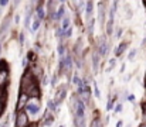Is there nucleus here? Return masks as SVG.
I'll use <instances>...</instances> for the list:
<instances>
[{
    "label": "nucleus",
    "mask_w": 146,
    "mask_h": 127,
    "mask_svg": "<svg viewBox=\"0 0 146 127\" xmlns=\"http://www.w3.org/2000/svg\"><path fill=\"white\" fill-rule=\"evenodd\" d=\"M37 84H38V81L34 78V75H33L30 66L26 68V71H24V74H23V76H21V81H20V92H21V93H27L33 86H36Z\"/></svg>",
    "instance_id": "1"
},
{
    "label": "nucleus",
    "mask_w": 146,
    "mask_h": 127,
    "mask_svg": "<svg viewBox=\"0 0 146 127\" xmlns=\"http://www.w3.org/2000/svg\"><path fill=\"white\" fill-rule=\"evenodd\" d=\"M10 82V71L6 61H0V88L6 89Z\"/></svg>",
    "instance_id": "2"
},
{
    "label": "nucleus",
    "mask_w": 146,
    "mask_h": 127,
    "mask_svg": "<svg viewBox=\"0 0 146 127\" xmlns=\"http://www.w3.org/2000/svg\"><path fill=\"white\" fill-rule=\"evenodd\" d=\"M16 127H27L30 126V120H29V114L26 113V110H19L16 112Z\"/></svg>",
    "instance_id": "3"
},
{
    "label": "nucleus",
    "mask_w": 146,
    "mask_h": 127,
    "mask_svg": "<svg viewBox=\"0 0 146 127\" xmlns=\"http://www.w3.org/2000/svg\"><path fill=\"white\" fill-rule=\"evenodd\" d=\"M24 110H26L27 114H31V116L38 114V113H40V102H38V99H33V100H30V102L26 105Z\"/></svg>",
    "instance_id": "4"
},
{
    "label": "nucleus",
    "mask_w": 146,
    "mask_h": 127,
    "mask_svg": "<svg viewBox=\"0 0 146 127\" xmlns=\"http://www.w3.org/2000/svg\"><path fill=\"white\" fill-rule=\"evenodd\" d=\"M30 102V97L26 95V93H19V97H17V105H16V112L19 110H23L26 107V105Z\"/></svg>",
    "instance_id": "5"
},
{
    "label": "nucleus",
    "mask_w": 146,
    "mask_h": 127,
    "mask_svg": "<svg viewBox=\"0 0 146 127\" xmlns=\"http://www.w3.org/2000/svg\"><path fill=\"white\" fill-rule=\"evenodd\" d=\"M65 96H67V85H62V86L57 90V93H55V99H54L55 105L60 106V105L62 103V100L65 99Z\"/></svg>",
    "instance_id": "6"
},
{
    "label": "nucleus",
    "mask_w": 146,
    "mask_h": 127,
    "mask_svg": "<svg viewBox=\"0 0 146 127\" xmlns=\"http://www.w3.org/2000/svg\"><path fill=\"white\" fill-rule=\"evenodd\" d=\"M108 49H109V45H108V41L105 38H101L99 42H98V47H97V51L99 54V57H105L108 54Z\"/></svg>",
    "instance_id": "7"
},
{
    "label": "nucleus",
    "mask_w": 146,
    "mask_h": 127,
    "mask_svg": "<svg viewBox=\"0 0 146 127\" xmlns=\"http://www.w3.org/2000/svg\"><path fill=\"white\" fill-rule=\"evenodd\" d=\"M6 102H7V92H6V89H1V88H0V117H1V114L4 113Z\"/></svg>",
    "instance_id": "8"
},
{
    "label": "nucleus",
    "mask_w": 146,
    "mask_h": 127,
    "mask_svg": "<svg viewBox=\"0 0 146 127\" xmlns=\"http://www.w3.org/2000/svg\"><path fill=\"white\" fill-rule=\"evenodd\" d=\"M30 69H31V72H33L34 78H36L38 82H40V81H43V78H44V72H43L41 66H38V65H33Z\"/></svg>",
    "instance_id": "9"
},
{
    "label": "nucleus",
    "mask_w": 146,
    "mask_h": 127,
    "mask_svg": "<svg viewBox=\"0 0 146 127\" xmlns=\"http://www.w3.org/2000/svg\"><path fill=\"white\" fill-rule=\"evenodd\" d=\"M128 45H129V42L128 41H122L118 47H116V49H115V57H121L125 51H126V48H128Z\"/></svg>",
    "instance_id": "10"
},
{
    "label": "nucleus",
    "mask_w": 146,
    "mask_h": 127,
    "mask_svg": "<svg viewBox=\"0 0 146 127\" xmlns=\"http://www.w3.org/2000/svg\"><path fill=\"white\" fill-rule=\"evenodd\" d=\"M43 124L44 126H52L54 124V116H52V113L48 112V110H46V114H44V122H43Z\"/></svg>",
    "instance_id": "11"
},
{
    "label": "nucleus",
    "mask_w": 146,
    "mask_h": 127,
    "mask_svg": "<svg viewBox=\"0 0 146 127\" xmlns=\"http://www.w3.org/2000/svg\"><path fill=\"white\" fill-rule=\"evenodd\" d=\"M47 110L51 112V113H57L60 109H58V106L55 105V102H54V99H48L47 100Z\"/></svg>",
    "instance_id": "12"
},
{
    "label": "nucleus",
    "mask_w": 146,
    "mask_h": 127,
    "mask_svg": "<svg viewBox=\"0 0 146 127\" xmlns=\"http://www.w3.org/2000/svg\"><path fill=\"white\" fill-rule=\"evenodd\" d=\"M64 13H65V7H64V6H60V7H58V10L55 11V14H54V18H52V20H57V21H58V20H62V18L65 17V16H64Z\"/></svg>",
    "instance_id": "13"
},
{
    "label": "nucleus",
    "mask_w": 146,
    "mask_h": 127,
    "mask_svg": "<svg viewBox=\"0 0 146 127\" xmlns=\"http://www.w3.org/2000/svg\"><path fill=\"white\" fill-rule=\"evenodd\" d=\"M92 66H94V71L97 72L98 71V66H99V54L98 51H92Z\"/></svg>",
    "instance_id": "14"
},
{
    "label": "nucleus",
    "mask_w": 146,
    "mask_h": 127,
    "mask_svg": "<svg viewBox=\"0 0 146 127\" xmlns=\"http://www.w3.org/2000/svg\"><path fill=\"white\" fill-rule=\"evenodd\" d=\"M36 17H37L38 20H41V21H43V20L46 18V13H44V7H43L41 4L36 7Z\"/></svg>",
    "instance_id": "15"
},
{
    "label": "nucleus",
    "mask_w": 146,
    "mask_h": 127,
    "mask_svg": "<svg viewBox=\"0 0 146 127\" xmlns=\"http://www.w3.org/2000/svg\"><path fill=\"white\" fill-rule=\"evenodd\" d=\"M9 26H10V17H6V18L3 20L1 26H0V34H4V33L7 31Z\"/></svg>",
    "instance_id": "16"
},
{
    "label": "nucleus",
    "mask_w": 146,
    "mask_h": 127,
    "mask_svg": "<svg viewBox=\"0 0 146 127\" xmlns=\"http://www.w3.org/2000/svg\"><path fill=\"white\" fill-rule=\"evenodd\" d=\"M99 21H101V24H102V27H104V21H105V3H99Z\"/></svg>",
    "instance_id": "17"
},
{
    "label": "nucleus",
    "mask_w": 146,
    "mask_h": 127,
    "mask_svg": "<svg viewBox=\"0 0 146 127\" xmlns=\"http://www.w3.org/2000/svg\"><path fill=\"white\" fill-rule=\"evenodd\" d=\"M92 7H94V3H92V1H88V3H87V7H85V13H87V17H88V18H92V17H91V14H92ZM88 18H87V20H88Z\"/></svg>",
    "instance_id": "18"
},
{
    "label": "nucleus",
    "mask_w": 146,
    "mask_h": 127,
    "mask_svg": "<svg viewBox=\"0 0 146 127\" xmlns=\"http://www.w3.org/2000/svg\"><path fill=\"white\" fill-rule=\"evenodd\" d=\"M40 26H41V20H38V18L36 17L34 21H33V24H31V33H36V31L40 28Z\"/></svg>",
    "instance_id": "19"
},
{
    "label": "nucleus",
    "mask_w": 146,
    "mask_h": 127,
    "mask_svg": "<svg viewBox=\"0 0 146 127\" xmlns=\"http://www.w3.org/2000/svg\"><path fill=\"white\" fill-rule=\"evenodd\" d=\"M112 31H113V18H109L108 23H106V34L111 36Z\"/></svg>",
    "instance_id": "20"
},
{
    "label": "nucleus",
    "mask_w": 146,
    "mask_h": 127,
    "mask_svg": "<svg viewBox=\"0 0 146 127\" xmlns=\"http://www.w3.org/2000/svg\"><path fill=\"white\" fill-rule=\"evenodd\" d=\"M70 24H71V18H70L68 16H65V17L62 18V26H61V28L67 30V28H70Z\"/></svg>",
    "instance_id": "21"
},
{
    "label": "nucleus",
    "mask_w": 146,
    "mask_h": 127,
    "mask_svg": "<svg viewBox=\"0 0 146 127\" xmlns=\"http://www.w3.org/2000/svg\"><path fill=\"white\" fill-rule=\"evenodd\" d=\"M115 100H116V96H115V97H111V99H109V102H108V105H106V110H112V109L115 107V106H113Z\"/></svg>",
    "instance_id": "22"
},
{
    "label": "nucleus",
    "mask_w": 146,
    "mask_h": 127,
    "mask_svg": "<svg viewBox=\"0 0 146 127\" xmlns=\"http://www.w3.org/2000/svg\"><path fill=\"white\" fill-rule=\"evenodd\" d=\"M91 127H104V124H102L101 119H94L91 123Z\"/></svg>",
    "instance_id": "23"
},
{
    "label": "nucleus",
    "mask_w": 146,
    "mask_h": 127,
    "mask_svg": "<svg viewBox=\"0 0 146 127\" xmlns=\"http://www.w3.org/2000/svg\"><path fill=\"white\" fill-rule=\"evenodd\" d=\"M136 54H138V49H136V48L131 49V51H129V55H128V59H129V61H132V59L136 57Z\"/></svg>",
    "instance_id": "24"
},
{
    "label": "nucleus",
    "mask_w": 146,
    "mask_h": 127,
    "mask_svg": "<svg viewBox=\"0 0 146 127\" xmlns=\"http://www.w3.org/2000/svg\"><path fill=\"white\" fill-rule=\"evenodd\" d=\"M30 20H31V11H30V13L26 16V18H24V26H26L27 28L30 27Z\"/></svg>",
    "instance_id": "25"
},
{
    "label": "nucleus",
    "mask_w": 146,
    "mask_h": 127,
    "mask_svg": "<svg viewBox=\"0 0 146 127\" xmlns=\"http://www.w3.org/2000/svg\"><path fill=\"white\" fill-rule=\"evenodd\" d=\"M55 37H58V38H62L64 37V28H57V31H55Z\"/></svg>",
    "instance_id": "26"
},
{
    "label": "nucleus",
    "mask_w": 146,
    "mask_h": 127,
    "mask_svg": "<svg viewBox=\"0 0 146 127\" xmlns=\"http://www.w3.org/2000/svg\"><path fill=\"white\" fill-rule=\"evenodd\" d=\"M113 112H115V113H121V112H122V103H118V105L113 107Z\"/></svg>",
    "instance_id": "27"
},
{
    "label": "nucleus",
    "mask_w": 146,
    "mask_h": 127,
    "mask_svg": "<svg viewBox=\"0 0 146 127\" xmlns=\"http://www.w3.org/2000/svg\"><path fill=\"white\" fill-rule=\"evenodd\" d=\"M71 34H72V30H71V27L70 28H67V30H64V37H71Z\"/></svg>",
    "instance_id": "28"
},
{
    "label": "nucleus",
    "mask_w": 146,
    "mask_h": 127,
    "mask_svg": "<svg viewBox=\"0 0 146 127\" xmlns=\"http://www.w3.org/2000/svg\"><path fill=\"white\" fill-rule=\"evenodd\" d=\"M115 62H116V59H115V58H112V59L109 61V66H108V69H106L108 72H109V71H111V69L113 68V65H115Z\"/></svg>",
    "instance_id": "29"
},
{
    "label": "nucleus",
    "mask_w": 146,
    "mask_h": 127,
    "mask_svg": "<svg viewBox=\"0 0 146 127\" xmlns=\"http://www.w3.org/2000/svg\"><path fill=\"white\" fill-rule=\"evenodd\" d=\"M94 92H95V97H101V93H99V89H98V86H97V84L94 82Z\"/></svg>",
    "instance_id": "30"
},
{
    "label": "nucleus",
    "mask_w": 146,
    "mask_h": 127,
    "mask_svg": "<svg viewBox=\"0 0 146 127\" xmlns=\"http://www.w3.org/2000/svg\"><path fill=\"white\" fill-rule=\"evenodd\" d=\"M9 124H10V119H9V116L4 119V122L0 124V127H9Z\"/></svg>",
    "instance_id": "31"
},
{
    "label": "nucleus",
    "mask_w": 146,
    "mask_h": 127,
    "mask_svg": "<svg viewBox=\"0 0 146 127\" xmlns=\"http://www.w3.org/2000/svg\"><path fill=\"white\" fill-rule=\"evenodd\" d=\"M80 81H81V79H80V76H78V75L75 74V76H74V79H72V82H74V84H75V85H78V84H80Z\"/></svg>",
    "instance_id": "32"
},
{
    "label": "nucleus",
    "mask_w": 146,
    "mask_h": 127,
    "mask_svg": "<svg viewBox=\"0 0 146 127\" xmlns=\"http://www.w3.org/2000/svg\"><path fill=\"white\" fill-rule=\"evenodd\" d=\"M9 4V1L7 0H0V7H6Z\"/></svg>",
    "instance_id": "33"
},
{
    "label": "nucleus",
    "mask_w": 146,
    "mask_h": 127,
    "mask_svg": "<svg viewBox=\"0 0 146 127\" xmlns=\"http://www.w3.org/2000/svg\"><path fill=\"white\" fill-rule=\"evenodd\" d=\"M55 84H57V75H54V76H52V79H51V85H52V86H55Z\"/></svg>",
    "instance_id": "34"
},
{
    "label": "nucleus",
    "mask_w": 146,
    "mask_h": 127,
    "mask_svg": "<svg viewBox=\"0 0 146 127\" xmlns=\"http://www.w3.org/2000/svg\"><path fill=\"white\" fill-rule=\"evenodd\" d=\"M122 33H123V31H122V28H119V30L116 31V38H119V37L122 36Z\"/></svg>",
    "instance_id": "35"
},
{
    "label": "nucleus",
    "mask_w": 146,
    "mask_h": 127,
    "mask_svg": "<svg viewBox=\"0 0 146 127\" xmlns=\"http://www.w3.org/2000/svg\"><path fill=\"white\" fill-rule=\"evenodd\" d=\"M128 100L129 102H135V96L133 95H128Z\"/></svg>",
    "instance_id": "36"
},
{
    "label": "nucleus",
    "mask_w": 146,
    "mask_h": 127,
    "mask_svg": "<svg viewBox=\"0 0 146 127\" xmlns=\"http://www.w3.org/2000/svg\"><path fill=\"white\" fill-rule=\"evenodd\" d=\"M122 126H123L122 120H118V123H116V127H122Z\"/></svg>",
    "instance_id": "37"
},
{
    "label": "nucleus",
    "mask_w": 146,
    "mask_h": 127,
    "mask_svg": "<svg viewBox=\"0 0 146 127\" xmlns=\"http://www.w3.org/2000/svg\"><path fill=\"white\" fill-rule=\"evenodd\" d=\"M14 21H16V23H19V21H20V17H19V16H16V17H14Z\"/></svg>",
    "instance_id": "38"
},
{
    "label": "nucleus",
    "mask_w": 146,
    "mask_h": 127,
    "mask_svg": "<svg viewBox=\"0 0 146 127\" xmlns=\"http://www.w3.org/2000/svg\"><path fill=\"white\" fill-rule=\"evenodd\" d=\"M142 45H146V37L143 38V41H142Z\"/></svg>",
    "instance_id": "39"
},
{
    "label": "nucleus",
    "mask_w": 146,
    "mask_h": 127,
    "mask_svg": "<svg viewBox=\"0 0 146 127\" xmlns=\"http://www.w3.org/2000/svg\"><path fill=\"white\" fill-rule=\"evenodd\" d=\"M0 52H1V42H0Z\"/></svg>",
    "instance_id": "40"
},
{
    "label": "nucleus",
    "mask_w": 146,
    "mask_h": 127,
    "mask_svg": "<svg viewBox=\"0 0 146 127\" xmlns=\"http://www.w3.org/2000/svg\"><path fill=\"white\" fill-rule=\"evenodd\" d=\"M143 6H145V7H146V0H145V1H143Z\"/></svg>",
    "instance_id": "41"
},
{
    "label": "nucleus",
    "mask_w": 146,
    "mask_h": 127,
    "mask_svg": "<svg viewBox=\"0 0 146 127\" xmlns=\"http://www.w3.org/2000/svg\"><path fill=\"white\" fill-rule=\"evenodd\" d=\"M27 127H34V124H30V126H27Z\"/></svg>",
    "instance_id": "42"
},
{
    "label": "nucleus",
    "mask_w": 146,
    "mask_h": 127,
    "mask_svg": "<svg viewBox=\"0 0 146 127\" xmlns=\"http://www.w3.org/2000/svg\"><path fill=\"white\" fill-rule=\"evenodd\" d=\"M126 127H131V124H128V126H126Z\"/></svg>",
    "instance_id": "43"
},
{
    "label": "nucleus",
    "mask_w": 146,
    "mask_h": 127,
    "mask_svg": "<svg viewBox=\"0 0 146 127\" xmlns=\"http://www.w3.org/2000/svg\"><path fill=\"white\" fill-rule=\"evenodd\" d=\"M60 127H65V126H60Z\"/></svg>",
    "instance_id": "44"
}]
</instances>
